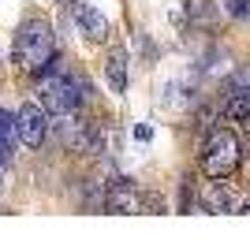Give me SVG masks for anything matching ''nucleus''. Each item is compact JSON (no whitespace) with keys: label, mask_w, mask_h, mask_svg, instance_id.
Wrapping results in <instances>:
<instances>
[{"label":"nucleus","mask_w":250,"mask_h":246,"mask_svg":"<svg viewBox=\"0 0 250 246\" xmlns=\"http://www.w3.org/2000/svg\"><path fill=\"white\" fill-rule=\"evenodd\" d=\"M104 79H108V86H112L116 93L127 90V52L124 49L108 52V60H104Z\"/></svg>","instance_id":"8"},{"label":"nucleus","mask_w":250,"mask_h":246,"mask_svg":"<svg viewBox=\"0 0 250 246\" xmlns=\"http://www.w3.org/2000/svg\"><path fill=\"white\" fill-rule=\"evenodd\" d=\"M149 134H153V131H149L146 123H138V127H135V138H138V142H149Z\"/></svg>","instance_id":"14"},{"label":"nucleus","mask_w":250,"mask_h":246,"mask_svg":"<svg viewBox=\"0 0 250 246\" xmlns=\"http://www.w3.org/2000/svg\"><path fill=\"white\" fill-rule=\"evenodd\" d=\"M183 11H187V19L198 22V26H209V22H213V0H183Z\"/></svg>","instance_id":"11"},{"label":"nucleus","mask_w":250,"mask_h":246,"mask_svg":"<svg viewBox=\"0 0 250 246\" xmlns=\"http://www.w3.org/2000/svg\"><path fill=\"white\" fill-rule=\"evenodd\" d=\"M231 90H250V67L235 71V79H231Z\"/></svg>","instance_id":"13"},{"label":"nucleus","mask_w":250,"mask_h":246,"mask_svg":"<svg viewBox=\"0 0 250 246\" xmlns=\"http://www.w3.org/2000/svg\"><path fill=\"white\" fill-rule=\"evenodd\" d=\"M239 161H243L239 138H235L228 127H213L206 145H202V172H206L209 179H228V175H235Z\"/></svg>","instance_id":"3"},{"label":"nucleus","mask_w":250,"mask_h":246,"mask_svg":"<svg viewBox=\"0 0 250 246\" xmlns=\"http://www.w3.org/2000/svg\"><path fill=\"white\" fill-rule=\"evenodd\" d=\"M235 198H231V190L220 179H213V183H206V190H202V209L206 213H235Z\"/></svg>","instance_id":"7"},{"label":"nucleus","mask_w":250,"mask_h":246,"mask_svg":"<svg viewBox=\"0 0 250 246\" xmlns=\"http://www.w3.org/2000/svg\"><path fill=\"white\" fill-rule=\"evenodd\" d=\"M60 4H75V0H60Z\"/></svg>","instance_id":"16"},{"label":"nucleus","mask_w":250,"mask_h":246,"mask_svg":"<svg viewBox=\"0 0 250 246\" xmlns=\"http://www.w3.org/2000/svg\"><path fill=\"white\" fill-rule=\"evenodd\" d=\"M75 26H79V34H83L86 41H108V34H112V26H108V19H104L97 8H90V4H79L75 0Z\"/></svg>","instance_id":"6"},{"label":"nucleus","mask_w":250,"mask_h":246,"mask_svg":"<svg viewBox=\"0 0 250 246\" xmlns=\"http://www.w3.org/2000/svg\"><path fill=\"white\" fill-rule=\"evenodd\" d=\"M38 93H42V108H45V112L67 116V112H79V104H83L94 90H90L83 79L67 75L63 67H49V75H42Z\"/></svg>","instance_id":"2"},{"label":"nucleus","mask_w":250,"mask_h":246,"mask_svg":"<svg viewBox=\"0 0 250 246\" xmlns=\"http://www.w3.org/2000/svg\"><path fill=\"white\" fill-rule=\"evenodd\" d=\"M101 209H104V213H124V216H131V213L142 209V194L135 190L131 179H112V183L104 186V205H101Z\"/></svg>","instance_id":"5"},{"label":"nucleus","mask_w":250,"mask_h":246,"mask_svg":"<svg viewBox=\"0 0 250 246\" xmlns=\"http://www.w3.org/2000/svg\"><path fill=\"white\" fill-rule=\"evenodd\" d=\"M15 63L30 75H45L56 63V38H52V26L45 19H30L19 26V34H15Z\"/></svg>","instance_id":"1"},{"label":"nucleus","mask_w":250,"mask_h":246,"mask_svg":"<svg viewBox=\"0 0 250 246\" xmlns=\"http://www.w3.org/2000/svg\"><path fill=\"white\" fill-rule=\"evenodd\" d=\"M11 149H15V120L0 108V164H8Z\"/></svg>","instance_id":"10"},{"label":"nucleus","mask_w":250,"mask_h":246,"mask_svg":"<svg viewBox=\"0 0 250 246\" xmlns=\"http://www.w3.org/2000/svg\"><path fill=\"white\" fill-rule=\"evenodd\" d=\"M235 213H243V216H250V198H239V205H235Z\"/></svg>","instance_id":"15"},{"label":"nucleus","mask_w":250,"mask_h":246,"mask_svg":"<svg viewBox=\"0 0 250 246\" xmlns=\"http://www.w3.org/2000/svg\"><path fill=\"white\" fill-rule=\"evenodd\" d=\"M224 116L228 120H247L250 116V90H231L224 101Z\"/></svg>","instance_id":"9"},{"label":"nucleus","mask_w":250,"mask_h":246,"mask_svg":"<svg viewBox=\"0 0 250 246\" xmlns=\"http://www.w3.org/2000/svg\"><path fill=\"white\" fill-rule=\"evenodd\" d=\"M45 108L42 104H34V101H26L19 108V116H15V138H19L22 145H30V149H38V145L45 142Z\"/></svg>","instance_id":"4"},{"label":"nucleus","mask_w":250,"mask_h":246,"mask_svg":"<svg viewBox=\"0 0 250 246\" xmlns=\"http://www.w3.org/2000/svg\"><path fill=\"white\" fill-rule=\"evenodd\" d=\"M228 15H235V19H250V0H228Z\"/></svg>","instance_id":"12"}]
</instances>
